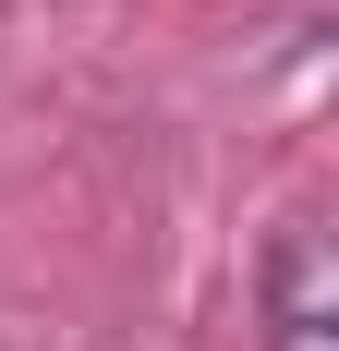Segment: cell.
I'll list each match as a JSON object with an SVG mask.
<instances>
[{
    "label": "cell",
    "mask_w": 339,
    "mask_h": 351,
    "mask_svg": "<svg viewBox=\"0 0 339 351\" xmlns=\"http://www.w3.org/2000/svg\"><path fill=\"white\" fill-rule=\"evenodd\" d=\"M267 351H339V243L327 218H291L267 254Z\"/></svg>",
    "instance_id": "cell-1"
}]
</instances>
